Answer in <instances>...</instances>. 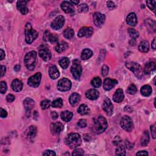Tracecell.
Here are the masks:
<instances>
[{"label": "cell", "instance_id": "obj_11", "mask_svg": "<svg viewBox=\"0 0 156 156\" xmlns=\"http://www.w3.org/2000/svg\"><path fill=\"white\" fill-rule=\"evenodd\" d=\"M103 109L104 111L105 112L106 114L108 115H111L113 114V104H112L110 99L108 98H106L103 104Z\"/></svg>", "mask_w": 156, "mask_h": 156}, {"label": "cell", "instance_id": "obj_17", "mask_svg": "<svg viewBox=\"0 0 156 156\" xmlns=\"http://www.w3.org/2000/svg\"><path fill=\"white\" fill-rule=\"evenodd\" d=\"M64 129L63 124L59 122L53 123L51 125V132L53 134L56 135L60 134Z\"/></svg>", "mask_w": 156, "mask_h": 156}, {"label": "cell", "instance_id": "obj_52", "mask_svg": "<svg viewBox=\"0 0 156 156\" xmlns=\"http://www.w3.org/2000/svg\"><path fill=\"white\" fill-rule=\"evenodd\" d=\"M6 99H7V101L9 103H12L15 100V96L13 95L9 94L7 96V97H6Z\"/></svg>", "mask_w": 156, "mask_h": 156}, {"label": "cell", "instance_id": "obj_25", "mask_svg": "<svg viewBox=\"0 0 156 156\" xmlns=\"http://www.w3.org/2000/svg\"><path fill=\"white\" fill-rule=\"evenodd\" d=\"M12 88L16 92H20L23 88V83L19 79H14L12 83Z\"/></svg>", "mask_w": 156, "mask_h": 156}, {"label": "cell", "instance_id": "obj_57", "mask_svg": "<svg viewBox=\"0 0 156 156\" xmlns=\"http://www.w3.org/2000/svg\"><path fill=\"white\" fill-rule=\"evenodd\" d=\"M137 155H148V152H146V151H139V153H137L136 154Z\"/></svg>", "mask_w": 156, "mask_h": 156}, {"label": "cell", "instance_id": "obj_2", "mask_svg": "<svg viewBox=\"0 0 156 156\" xmlns=\"http://www.w3.org/2000/svg\"><path fill=\"white\" fill-rule=\"evenodd\" d=\"M65 141L67 145L71 149H75L81 145L82 139L79 134L71 133L67 136Z\"/></svg>", "mask_w": 156, "mask_h": 156}, {"label": "cell", "instance_id": "obj_64", "mask_svg": "<svg viewBox=\"0 0 156 156\" xmlns=\"http://www.w3.org/2000/svg\"><path fill=\"white\" fill-rule=\"evenodd\" d=\"M129 109H130V110H132V109H131V107H129V106H126V107H125V109H124V110H127L128 112H129V113H130V112H131V111L130 110H129Z\"/></svg>", "mask_w": 156, "mask_h": 156}, {"label": "cell", "instance_id": "obj_36", "mask_svg": "<svg viewBox=\"0 0 156 156\" xmlns=\"http://www.w3.org/2000/svg\"><path fill=\"white\" fill-rule=\"evenodd\" d=\"M74 35V32L73 29L70 28H67L64 31V35L67 39H71L73 38Z\"/></svg>", "mask_w": 156, "mask_h": 156}, {"label": "cell", "instance_id": "obj_12", "mask_svg": "<svg viewBox=\"0 0 156 156\" xmlns=\"http://www.w3.org/2000/svg\"><path fill=\"white\" fill-rule=\"evenodd\" d=\"M105 20V17L104 14H101L100 12H95L93 15V21L95 25L98 27L103 26Z\"/></svg>", "mask_w": 156, "mask_h": 156}, {"label": "cell", "instance_id": "obj_23", "mask_svg": "<svg viewBox=\"0 0 156 156\" xmlns=\"http://www.w3.org/2000/svg\"><path fill=\"white\" fill-rule=\"evenodd\" d=\"M49 75L52 79H56L58 78L60 76V73L58 70V68L55 66H52L49 68Z\"/></svg>", "mask_w": 156, "mask_h": 156}, {"label": "cell", "instance_id": "obj_1", "mask_svg": "<svg viewBox=\"0 0 156 156\" xmlns=\"http://www.w3.org/2000/svg\"><path fill=\"white\" fill-rule=\"evenodd\" d=\"M107 122L105 118L102 116H99L93 121V124L92 126L93 131L96 134H101L107 128Z\"/></svg>", "mask_w": 156, "mask_h": 156}, {"label": "cell", "instance_id": "obj_10", "mask_svg": "<svg viewBox=\"0 0 156 156\" xmlns=\"http://www.w3.org/2000/svg\"><path fill=\"white\" fill-rule=\"evenodd\" d=\"M65 23V18L63 16L59 15L56 17L51 24V26L55 30H59L63 27Z\"/></svg>", "mask_w": 156, "mask_h": 156}, {"label": "cell", "instance_id": "obj_20", "mask_svg": "<svg viewBox=\"0 0 156 156\" xmlns=\"http://www.w3.org/2000/svg\"><path fill=\"white\" fill-rule=\"evenodd\" d=\"M45 41H48L51 43H55L58 40V37L55 34H51L49 31H46L43 36Z\"/></svg>", "mask_w": 156, "mask_h": 156}, {"label": "cell", "instance_id": "obj_22", "mask_svg": "<svg viewBox=\"0 0 156 156\" xmlns=\"http://www.w3.org/2000/svg\"><path fill=\"white\" fill-rule=\"evenodd\" d=\"M99 96V92L96 89H90L86 93V97L90 100H95Z\"/></svg>", "mask_w": 156, "mask_h": 156}, {"label": "cell", "instance_id": "obj_51", "mask_svg": "<svg viewBox=\"0 0 156 156\" xmlns=\"http://www.w3.org/2000/svg\"><path fill=\"white\" fill-rule=\"evenodd\" d=\"M43 155H55L56 154L55 152L51 150H46L43 153Z\"/></svg>", "mask_w": 156, "mask_h": 156}, {"label": "cell", "instance_id": "obj_47", "mask_svg": "<svg viewBox=\"0 0 156 156\" xmlns=\"http://www.w3.org/2000/svg\"><path fill=\"white\" fill-rule=\"evenodd\" d=\"M87 124V121L85 119H82V120H80L78 123V125L79 127L81 128H84L85 127H86Z\"/></svg>", "mask_w": 156, "mask_h": 156}, {"label": "cell", "instance_id": "obj_49", "mask_svg": "<svg viewBox=\"0 0 156 156\" xmlns=\"http://www.w3.org/2000/svg\"><path fill=\"white\" fill-rule=\"evenodd\" d=\"M109 73V67L107 65H104L102 67V75L103 76H106Z\"/></svg>", "mask_w": 156, "mask_h": 156}, {"label": "cell", "instance_id": "obj_3", "mask_svg": "<svg viewBox=\"0 0 156 156\" xmlns=\"http://www.w3.org/2000/svg\"><path fill=\"white\" fill-rule=\"evenodd\" d=\"M126 67L135 74L136 77L139 79L143 77L144 71H143V68L140 64L134 62H126Z\"/></svg>", "mask_w": 156, "mask_h": 156}, {"label": "cell", "instance_id": "obj_24", "mask_svg": "<svg viewBox=\"0 0 156 156\" xmlns=\"http://www.w3.org/2000/svg\"><path fill=\"white\" fill-rule=\"evenodd\" d=\"M155 70V64L154 62H149L145 65L144 70V73L149 74Z\"/></svg>", "mask_w": 156, "mask_h": 156}, {"label": "cell", "instance_id": "obj_41", "mask_svg": "<svg viewBox=\"0 0 156 156\" xmlns=\"http://www.w3.org/2000/svg\"><path fill=\"white\" fill-rule=\"evenodd\" d=\"M128 33L132 39H136L139 36V33L134 29L129 28L128 29Z\"/></svg>", "mask_w": 156, "mask_h": 156}, {"label": "cell", "instance_id": "obj_26", "mask_svg": "<svg viewBox=\"0 0 156 156\" xmlns=\"http://www.w3.org/2000/svg\"><path fill=\"white\" fill-rule=\"evenodd\" d=\"M126 23L130 26H134L137 23V18L135 13L129 14L126 18Z\"/></svg>", "mask_w": 156, "mask_h": 156}, {"label": "cell", "instance_id": "obj_55", "mask_svg": "<svg viewBox=\"0 0 156 156\" xmlns=\"http://www.w3.org/2000/svg\"><path fill=\"white\" fill-rule=\"evenodd\" d=\"M51 116L53 120H56L58 118V114L56 112H52L51 114Z\"/></svg>", "mask_w": 156, "mask_h": 156}, {"label": "cell", "instance_id": "obj_7", "mask_svg": "<svg viewBox=\"0 0 156 156\" xmlns=\"http://www.w3.org/2000/svg\"><path fill=\"white\" fill-rule=\"evenodd\" d=\"M120 125L121 128L126 130L127 132H130L133 129L134 124L131 118L127 115L124 116L120 121Z\"/></svg>", "mask_w": 156, "mask_h": 156}, {"label": "cell", "instance_id": "obj_28", "mask_svg": "<svg viewBox=\"0 0 156 156\" xmlns=\"http://www.w3.org/2000/svg\"><path fill=\"white\" fill-rule=\"evenodd\" d=\"M24 107L27 111H30L32 109L35 105V103L33 99L29 98H27L23 101Z\"/></svg>", "mask_w": 156, "mask_h": 156}, {"label": "cell", "instance_id": "obj_27", "mask_svg": "<svg viewBox=\"0 0 156 156\" xmlns=\"http://www.w3.org/2000/svg\"><path fill=\"white\" fill-rule=\"evenodd\" d=\"M80 100V96L77 93H73L69 98V101L72 106L76 105Z\"/></svg>", "mask_w": 156, "mask_h": 156}, {"label": "cell", "instance_id": "obj_43", "mask_svg": "<svg viewBox=\"0 0 156 156\" xmlns=\"http://www.w3.org/2000/svg\"><path fill=\"white\" fill-rule=\"evenodd\" d=\"M128 93L130 95H134L137 92V89L134 84H130L126 90Z\"/></svg>", "mask_w": 156, "mask_h": 156}, {"label": "cell", "instance_id": "obj_30", "mask_svg": "<svg viewBox=\"0 0 156 156\" xmlns=\"http://www.w3.org/2000/svg\"><path fill=\"white\" fill-rule=\"evenodd\" d=\"M141 93L143 96H150L152 93L151 87L149 85H143L140 90Z\"/></svg>", "mask_w": 156, "mask_h": 156}, {"label": "cell", "instance_id": "obj_8", "mask_svg": "<svg viewBox=\"0 0 156 156\" xmlns=\"http://www.w3.org/2000/svg\"><path fill=\"white\" fill-rule=\"evenodd\" d=\"M71 87V81L67 78L60 79L58 84V89L61 92H67L70 90Z\"/></svg>", "mask_w": 156, "mask_h": 156}, {"label": "cell", "instance_id": "obj_40", "mask_svg": "<svg viewBox=\"0 0 156 156\" xmlns=\"http://www.w3.org/2000/svg\"><path fill=\"white\" fill-rule=\"evenodd\" d=\"M115 155H126V149L124 146L120 145L118 146L116 149Z\"/></svg>", "mask_w": 156, "mask_h": 156}, {"label": "cell", "instance_id": "obj_32", "mask_svg": "<svg viewBox=\"0 0 156 156\" xmlns=\"http://www.w3.org/2000/svg\"><path fill=\"white\" fill-rule=\"evenodd\" d=\"M139 51L141 53H147L149 51V45L148 41L143 40L140 42L139 46Z\"/></svg>", "mask_w": 156, "mask_h": 156}, {"label": "cell", "instance_id": "obj_60", "mask_svg": "<svg viewBox=\"0 0 156 156\" xmlns=\"http://www.w3.org/2000/svg\"><path fill=\"white\" fill-rule=\"evenodd\" d=\"M20 68H21L20 65H17L15 66V67H14V70H15V71H19L20 70Z\"/></svg>", "mask_w": 156, "mask_h": 156}, {"label": "cell", "instance_id": "obj_21", "mask_svg": "<svg viewBox=\"0 0 156 156\" xmlns=\"http://www.w3.org/2000/svg\"><path fill=\"white\" fill-rule=\"evenodd\" d=\"M124 98V95L123 90L121 89H118L116 90L115 94L114 95L113 99L115 102L119 103L123 101Z\"/></svg>", "mask_w": 156, "mask_h": 156}, {"label": "cell", "instance_id": "obj_59", "mask_svg": "<svg viewBox=\"0 0 156 156\" xmlns=\"http://www.w3.org/2000/svg\"><path fill=\"white\" fill-rule=\"evenodd\" d=\"M0 51H1V60H2L4 58H5V52L3 51V49H0Z\"/></svg>", "mask_w": 156, "mask_h": 156}, {"label": "cell", "instance_id": "obj_35", "mask_svg": "<svg viewBox=\"0 0 156 156\" xmlns=\"http://www.w3.org/2000/svg\"><path fill=\"white\" fill-rule=\"evenodd\" d=\"M93 55V52L90 49H85L81 54V59L83 60H87Z\"/></svg>", "mask_w": 156, "mask_h": 156}, {"label": "cell", "instance_id": "obj_15", "mask_svg": "<svg viewBox=\"0 0 156 156\" xmlns=\"http://www.w3.org/2000/svg\"><path fill=\"white\" fill-rule=\"evenodd\" d=\"M118 84V81L115 79L106 78L103 83V87L105 90H110Z\"/></svg>", "mask_w": 156, "mask_h": 156}, {"label": "cell", "instance_id": "obj_44", "mask_svg": "<svg viewBox=\"0 0 156 156\" xmlns=\"http://www.w3.org/2000/svg\"><path fill=\"white\" fill-rule=\"evenodd\" d=\"M8 89L7 84L4 81H1V83H0V92H1L2 94L6 93V90Z\"/></svg>", "mask_w": 156, "mask_h": 156}, {"label": "cell", "instance_id": "obj_13", "mask_svg": "<svg viewBox=\"0 0 156 156\" xmlns=\"http://www.w3.org/2000/svg\"><path fill=\"white\" fill-rule=\"evenodd\" d=\"M39 54L40 57L45 61L50 60L51 58V53L49 50V49L46 46H42L39 49Z\"/></svg>", "mask_w": 156, "mask_h": 156}, {"label": "cell", "instance_id": "obj_19", "mask_svg": "<svg viewBox=\"0 0 156 156\" xmlns=\"http://www.w3.org/2000/svg\"><path fill=\"white\" fill-rule=\"evenodd\" d=\"M28 1H18L17 3V8L20 11L23 15H26L28 13V9L26 7Z\"/></svg>", "mask_w": 156, "mask_h": 156}, {"label": "cell", "instance_id": "obj_18", "mask_svg": "<svg viewBox=\"0 0 156 156\" xmlns=\"http://www.w3.org/2000/svg\"><path fill=\"white\" fill-rule=\"evenodd\" d=\"M26 138L31 141H33L34 139H35V137L36 136L37 134V128L35 126H30L26 131Z\"/></svg>", "mask_w": 156, "mask_h": 156}, {"label": "cell", "instance_id": "obj_61", "mask_svg": "<svg viewBox=\"0 0 156 156\" xmlns=\"http://www.w3.org/2000/svg\"><path fill=\"white\" fill-rule=\"evenodd\" d=\"M129 43H130V45H132V46H134V45H135V44H136L135 39H132V40L130 41Z\"/></svg>", "mask_w": 156, "mask_h": 156}, {"label": "cell", "instance_id": "obj_5", "mask_svg": "<svg viewBox=\"0 0 156 156\" xmlns=\"http://www.w3.org/2000/svg\"><path fill=\"white\" fill-rule=\"evenodd\" d=\"M25 36L26 41L28 44L32 43L38 37V33L34 30L30 23H27L25 27Z\"/></svg>", "mask_w": 156, "mask_h": 156}, {"label": "cell", "instance_id": "obj_45", "mask_svg": "<svg viewBox=\"0 0 156 156\" xmlns=\"http://www.w3.org/2000/svg\"><path fill=\"white\" fill-rule=\"evenodd\" d=\"M78 10L80 12H87L89 10V7L86 4H82L79 6Z\"/></svg>", "mask_w": 156, "mask_h": 156}, {"label": "cell", "instance_id": "obj_4", "mask_svg": "<svg viewBox=\"0 0 156 156\" xmlns=\"http://www.w3.org/2000/svg\"><path fill=\"white\" fill-rule=\"evenodd\" d=\"M37 53L34 51L27 53L24 58V64L29 70H33L36 64Z\"/></svg>", "mask_w": 156, "mask_h": 156}, {"label": "cell", "instance_id": "obj_14", "mask_svg": "<svg viewBox=\"0 0 156 156\" xmlns=\"http://www.w3.org/2000/svg\"><path fill=\"white\" fill-rule=\"evenodd\" d=\"M60 6L62 10L67 14H73L75 11L73 5L70 1H64L61 3Z\"/></svg>", "mask_w": 156, "mask_h": 156}, {"label": "cell", "instance_id": "obj_48", "mask_svg": "<svg viewBox=\"0 0 156 156\" xmlns=\"http://www.w3.org/2000/svg\"><path fill=\"white\" fill-rule=\"evenodd\" d=\"M84 153L83 149H76L73 152L72 155H84Z\"/></svg>", "mask_w": 156, "mask_h": 156}, {"label": "cell", "instance_id": "obj_39", "mask_svg": "<svg viewBox=\"0 0 156 156\" xmlns=\"http://www.w3.org/2000/svg\"><path fill=\"white\" fill-rule=\"evenodd\" d=\"M51 105L54 108H61L63 106V101L61 98L56 99L52 103Z\"/></svg>", "mask_w": 156, "mask_h": 156}, {"label": "cell", "instance_id": "obj_42", "mask_svg": "<svg viewBox=\"0 0 156 156\" xmlns=\"http://www.w3.org/2000/svg\"><path fill=\"white\" fill-rule=\"evenodd\" d=\"M51 105V102L48 100V99H45V100L42 101L40 104L41 107L43 110L48 109Z\"/></svg>", "mask_w": 156, "mask_h": 156}, {"label": "cell", "instance_id": "obj_37", "mask_svg": "<svg viewBox=\"0 0 156 156\" xmlns=\"http://www.w3.org/2000/svg\"><path fill=\"white\" fill-rule=\"evenodd\" d=\"M60 66L64 68V69H67L68 67L69 66L70 64V60L67 58H62L59 61Z\"/></svg>", "mask_w": 156, "mask_h": 156}, {"label": "cell", "instance_id": "obj_62", "mask_svg": "<svg viewBox=\"0 0 156 156\" xmlns=\"http://www.w3.org/2000/svg\"><path fill=\"white\" fill-rule=\"evenodd\" d=\"M151 46L153 48V49H155V38L154 39L153 42H152V44H151Z\"/></svg>", "mask_w": 156, "mask_h": 156}, {"label": "cell", "instance_id": "obj_46", "mask_svg": "<svg viewBox=\"0 0 156 156\" xmlns=\"http://www.w3.org/2000/svg\"><path fill=\"white\" fill-rule=\"evenodd\" d=\"M147 6L151 10H155V1H146Z\"/></svg>", "mask_w": 156, "mask_h": 156}, {"label": "cell", "instance_id": "obj_53", "mask_svg": "<svg viewBox=\"0 0 156 156\" xmlns=\"http://www.w3.org/2000/svg\"><path fill=\"white\" fill-rule=\"evenodd\" d=\"M0 115H1V117L3 118H6L8 116V113L6 110H5L4 109L1 108V112H0Z\"/></svg>", "mask_w": 156, "mask_h": 156}, {"label": "cell", "instance_id": "obj_54", "mask_svg": "<svg viewBox=\"0 0 156 156\" xmlns=\"http://www.w3.org/2000/svg\"><path fill=\"white\" fill-rule=\"evenodd\" d=\"M107 7L110 9H114L115 8V4L113 1H107Z\"/></svg>", "mask_w": 156, "mask_h": 156}, {"label": "cell", "instance_id": "obj_34", "mask_svg": "<svg viewBox=\"0 0 156 156\" xmlns=\"http://www.w3.org/2000/svg\"><path fill=\"white\" fill-rule=\"evenodd\" d=\"M78 112L82 115H87L90 113V109L88 107V106L83 104L79 106V107L78 109Z\"/></svg>", "mask_w": 156, "mask_h": 156}, {"label": "cell", "instance_id": "obj_56", "mask_svg": "<svg viewBox=\"0 0 156 156\" xmlns=\"http://www.w3.org/2000/svg\"><path fill=\"white\" fill-rule=\"evenodd\" d=\"M6 68L5 66L4 65H1V76L3 77L5 73H6Z\"/></svg>", "mask_w": 156, "mask_h": 156}, {"label": "cell", "instance_id": "obj_33", "mask_svg": "<svg viewBox=\"0 0 156 156\" xmlns=\"http://www.w3.org/2000/svg\"><path fill=\"white\" fill-rule=\"evenodd\" d=\"M149 141V135L148 131H145L143 132L141 138V145L143 146H146L148 145Z\"/></svg>", "mask_w": 156, "mask_h": 156}, {"label": "cell", "instance_id": "obj_63", "mask_svg": "<svg viewBox=\"0 0 156 156\" xmlns=\"http://www.w3.org/2000/svg\"><path fill=\"white\" fill-rule=\"evenodd\" d=\"M72 4H74V5H77V4H78V3H79V1H78H78H70Z\"/></svg>", "mask_w": 156, "mask_h": 156}, {"label": "cell", "instance_id": "obj_58", "mask_svg": "<svg viewBox=\"0 0 156 156\" xmlns=\"http://www.w3.org/2000/svg\"><path fill=\"white\" fill-rule=\"evenodd\" d=\"M126 147L128 149H131V148H133V145L132 144V143H130L128 140H126Z\"/></svg>", "mask_w": 156, "mask_h": 156}, {"label": "cell", "instance_id": "obj_29", "mask_svg": "<svg viewBox=\"0 0 156 156\" xmlns=\"http://www.w3.org/2000/svg\"><path fill=\"white\" fill-rule=\"evenodd\" d=\"M60 117L63 121L65 122H68L72 119L73 114H72V112L70 111H67V110L63 111V112H62V113L60 114Z\"/></svg>", "mask_w": 156, "mask_h": 156}, {"label": "cell", "instance_id": "obj_31", "mask_svg": "<svg viewBox=\"0 0 156 156\" xmlns=\"http://www.w3.org/2000/svg\"><path fill=\"white\" fill-rule=\"evenodd\" d=\"M68 45L67 43L65 42H61L60 43H59L58 44L56 45L55 49V51L59 53H61L62 52L65 51L66 49L68 48Z\"/></svg>", "mask_w": 156, "mask_h": 156}, {"label": "cell", "instance_id": "obj_6", "mask_svg": "<svg viewBox=\"0 0 156 156\" xmlns=\"http://www.w3.org/2000/svg\"><path fill=\"white\" fill-rule=\"evenodd\" d=\"M83 68L80 64V62L78 60H74L73 64L71 67V72L73 76L75 79H79L81 74H82Z\"/></svg>", "mask_w": 156, "mask_h": 156}, {"label": "cell", "instance_id": "obj_16", "mask_svg": "<svg viewBox=\"0 0 156 156\" xmlns=\"http://www.w3.org/2000/svg\"><path fill=\"white\" fill-rule=\"evenodd\" d=\"M93 33V28L91 27H84L83 28H81L79 33L78 34V35L79 37H90L92 35Z\"/></svg>", "mask_w": 156, "mask_h": 156}, {"label": "cell", "instance_id": "obj_9", "mask_svg": "<svg viewBox=\"0 0 156 156\" xmlns=\"http://www.w3.org/2000/svg\"><path fill=\"white\" fill-rule=\"evenodd\" d=\"M42 79V74L40 73H37L34 75L30 77L28 80V84L33 88H36L40 85Z\"/></svg>", "mask_w": 156, "mask_h": 156}, {"label": "cell", "instance_id": "obj_38", "mask_svg": "<svg viewBox=\"0 0 156 156\" xmlns=\"http://www.w3.org/2000/svg\"><path fill=\"white\" fill-rule=\"evenodd\" d=\"M91 84L92 86L95 87V88H99L102 84V80L100 78L96 77L92 79Z\"/></svg>", "mask_w": 156, "mask_h": 156}, {"label": "cell", "instance_id": "obj_50", "mask_svg": "<svg viewBox=\"0 0 156 156\" xmlns=\"http://www.w3.org/2000/svg\"><path fill=\"white\" fill-rule=\"evenodd\" d=\"M151 135L153 137V139H155V136H156V132H155V125L154 124V125H152L151 126Z\"/></svg>", "mask_w": 156, "mask_h": 156}]
</instances>
